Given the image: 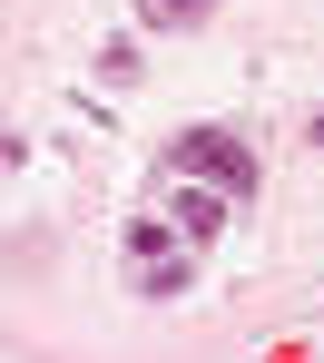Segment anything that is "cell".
<instances>
[{
    "label": "cell",
    "mask_w": 324,
    "mask_h": 363,
    "mask_svg": "<svg viewBox=\"0 0 324 363\" xmlns=\"http://www.w3.org/2000/svg\"><path fill=\"white\" fill-rule=\"evenodd\" d=\"M216 0H138V30H196Z\"/></svg>",
    "instance_id": "cell-2"
},
{
    "label": "cell",
    "mask_w": 324,
    "mask_h": 363,
    "mask_svg": "<svg viewBox=\"0 0 324 363\" xmlns=\"http://www.w3.org/2000/svg\"><path fill=\"white\" fill-rule=\"evenodd\" d=\"M167 177H196L216 196H256V147L236 128H177L167 138Z\"/></svg>",
    "instance_id": "cell-1"
}]
</instances>
